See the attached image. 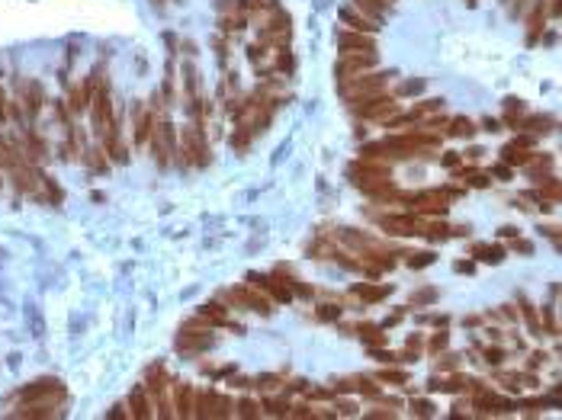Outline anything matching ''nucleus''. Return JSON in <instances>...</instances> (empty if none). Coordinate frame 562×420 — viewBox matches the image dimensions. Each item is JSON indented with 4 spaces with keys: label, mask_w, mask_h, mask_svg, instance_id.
<instances>
[{
    "label": "nucleus",
    "mask_w": 562,
    "mask_h": 420,
    "mask_svg": "<svg viewBox=\"0 0 562 420\" xmlns=\"http://www.w3.org/2000/svg\"><path fill=\"white\" fill-rule=\"evenodd\" d=\"M389 78L392 74H382V71H373V74H354V78H344L341 80V93L350 100V106L360 103V100H369V97H379L386 90Z\"/></svg>",
    "instance_id": "f257e3e1"
},
{
    "label": "nucleus",
    "mask_w": 562,
    "mask_h": 420,
    "mask_svg": "<svg viewBox=\"0 0 562 420\" xmlns=\"http://www.w3.org/2000/svg\"><path fill=\"white\" fill-rule=\"evenodd\" d=\"M151 154L161 167H170V164H180V148H177V129L170 122H158L151 129Z\"/></svg>",
    "instance_id": "f03ea898"
},
{
    "label": "nucleus",
    "mask_w": 562,
    "mask_h": 420,
    "mask_svg": "<svg viewBox=\"0 0 562 420\" xmlns=\"http://www.w3.org/2000/svg\"><path fill=\"white\" fill-rule=\"evenodd\" d=\"M91 122H93V135L106 138L119 129L116 119H113V100H110V90L106 87H97L91 97Z\"/></svg>",
    "instance_id": "7ed1b4c3"
},
{
    "label": "nucleus",
    "mask_w": 562,
    "mask_h": 420,
    "mask_svg": "<svg viewBox=\"0 0 562 420\" xmlns=\"http://www.w3.org/2000/svg\"><path fill=\"white\" fill-rule=\"evenodd\" d=\"M180 161L193 164V167H206L209 164V142L200 125L180 129Z\"/></svg>",
    "instance_id": "20e7f679"
},
{
    "label": "nucleus",
    "mask_w": 562,
    "mask_h": 420,
    "mask_svg": "<svg viewBox=\"0 0 562 420\" xmlns=\"http://www.w3.org/2000/svg\"><path fill=\"white\" fill-rule=\"evenodd\" d=\"M350 180H354V187H360L363 193H373L379 183L389 180V164H379V161H360L350 167Z\"/></svg>",
    "instance_id": "39448f33"
},
{
    "label": "nucleus",
    "mask_w": 562,
    "mask_h": 420,
    "mask_svg": "<svg viewBox=\"0 0 562 420\" xmlns=\"http://www.w3.org/2000/svg\"><path fill=\"white\" fill-rule=\"evenodd\" d=\"M222 298L232 305H238V308H247V311H257V315H270V298L260 295L257 289H251V285H238V289H225L222 292Z\"/></svg>",
    "instance_id": "423d86ee"
},
{
    "label": "nucleus",
    "mask_w": 562,
    "mask_h": 420,
    "mask_svg": "<svg viewBox=\"0 0 562 420\" xmlns=\"http://www.w3.org/2000/svg\"><path fill=\"white\" fill-rule=\"evenodd\" d=\"M354 112H360L363 119H376V122H389L392 116H399V103L392 97H369V100H360L354 103Z\"/></svg>",
    "instance_id": "0eeeda50"
},
{
    "label": "nucleus",
    "mask_w": 562,
    "mask_h": 420,
    "mask_svg": "<svg viewBox=\"0 0 562 420\" xmlns=\"http://www.w3.org/2000/svg\"><path fill=\"white\" fill-rule=\"evenodd\" d=\"M20 401H58L65 398V385H61L58 379H36L29 382L26 388H20V394H16Z\"/></svg>",
    "instance_id": "6e6552de"
},
{
    "label": "nucleus",
    "mask_w": 562,
    "mask_h": 420,
    "mask_svg": "<svg viewBox=\"0 0 562 420\" xmlns=\"http://www.w3.org/2000/svg\"><path fill=\"white\" fill-rule=\"evenodd\" d=\"M196 417H209V420H215V417H232V401L225 398V394H219V392H196Z\"/></svg>",
    "instance_id": "1a4fd4ad"
},
{
    "label": "nucleus",
    "mask_w": 562,
    "mask_h": 420,
    "mask_svg": "<svg viewBox=\"0 0 562 420\" xmlns=\"http://www.w3.org/2000/svg\"><path fill=\"white\" fill-rule=\"evenodd\" d=\"M450 199H453L450 189H424V193L408 196V202L424 215H444L450 209Z\"/></svg>",
    "instance_id": "9d476101"
},
{
    "label": "nucleus",
    "mask_w": 562,
    "mask_h": 420,
    "mask_svg": "<svg viewBox=\"0 0 562 420\" xmlns=\"http://www.w3.org/2000/svg\"><path fill=\"white\" fill-rule=\"evenodd\" d=\"M177 350L180 353H200V350H209L215 343V337H213V330H196V327H187V330H180L177 334Z\"/></svg>",
    "instance_id": "9b49d317"
},
{
    "label": "nucleus",
    "mask_w": 562,
    "mask_h": 420,
    "mask_svg": "<svg viewBox=\"0 0 562 420\" xmlns=\"http://www.w3.org/2000/svg\"><path fill=\"white\" fill-rule=\"evenodd\" d=\"M373 65H376V52H344L337 74H341V80H344V78H354V74L369 71Z\"/></svg>",
    "instance_id": "f8f14e48"
},
{
    "label": "nucleus",
    "mask_w": 562,
    "mask_h": 420,
    "mask_svg": "<svg viewBox=\"0 0 562 420\" xmlns=\"http://www.w3.org/2000/svg\"><path fill=\"white\" fill-rule=\"evenodd\" d=\"M174 414L177 417H196V388L190 382H174Z\"/></svg>",
    "instance_id": "ddd939ff"
},
{
    "label": "nucleus",
    "mask_w": 562,
    "mask_h": 420,
    "mask_svg": "<svg viewBox=\"0 0 562 420\" xmlns=\"http://www.w3.org/2000/svg\"><path fill=\"white\" fill-rule=\"evenodd\" d=\"M379 228L386 234H395V238H412V234H418V225H414L412 215H379Z\"/></svg>",
    "instance_id": "4468645a"
},
{
    "label": "nucleus",
    "mask_w": 562,
    "mask_h": 420,
    "mask_svg": "<svg viewBox=\"0 0 562 420\" xmlns=\"http://www.w3.org/2000/svg\"><path fill=\"white\" fill-rule=\"evenodd\" d=\"M93 90H97V74H93V78H87L84 84L71 87V93H68V110H71V112H84L87 106H91Z\"/></svg>",
    "instance_id": "2eb2a0df"
},
{
    "label": "nucleus",
    "mask_w": 562,
    "mask_h": 420,
    "mask_svg": "<svg viewBox=\"0 0 562 420\" xmlns=\"http://www.w3.org/2000/svg\"><path fill=\"white\" fill-rule=\"evenodd\" d=\"M247 283L260 285V289H264L270 298H277V302H290V298H292L286 279H280V276H247Z\"/></svg>",
    "instance_id": "dca6fc26"
},
{
    "label": "nucleus",
    "mask_w": 562,
    "mask_h": 420,
    "mask_svg": "<svg viewBox=\"0 0 562 420\" xmlns=\"http://www.w3.org/2000/svg\"><path fill=\"white\" fill-rule=\"evenodd\" d=\"M16 417H29V420H46V417H58V401H23Z\"/></svg>",
    "instance_id": "f3484780"
},
{
    "label": "nucleus",
    "mask_w": 562,
    "mask_h": 420,
    "mask_svg": "<svg viewBox=\"0 0 562 420\" xmlns=\"http://www.w3.org/2000/svg\"><path fill=\"white\" fill-rule=\"evenodd\" d=\"M337 46H341V52H376V39L369 33H341V39H337Z\"/></svg>",
    "instance_id": "a211bd4d"
},
{
    "label": "nucleus",
    "mask_w": 562,
    "mask_h": 420,
    "mask_svg": "<svg viewBox=\"0 0 562 420\" xmlns=\"http://www.w3.org/2000/svg\"><path fill=\"white\" fill-rule=\"evenodd\" d=\"M129 414L136 420H148L151 414H155V407H151V401H148V388H145V385L132 388V394H129Z\"/></svg>",
    "instance_id": "6ab92c4d"
},
{
    "label": "nucleus",
    "mask_w": 562,
    "mask_h": 420,
    "mask_svg": "<svg viewBox=\"0 0 562 420\" xmlns=\"http://www.w3.org/2000/svg\"><path fill=\"white\" fill-rule=\"evenodd\" d=\"M530 148H523V145H504L501 148V164H508V167H527V161H530Z\"/></svg>",
    "instance_id": "aec40b11"
},
{
    "label": "nucleus",
    "mask_w": 562,
    "mask_h": 420,
    "mask_svg": "<svg viewBox=\"0 0 562 420\" xmlns=\"http://www.w3.org/2000/svg\"><path fill=\"white\" fill-rule=\"evenodd\" d=\"M334 392H360V394H369V398H376V394H379V388H376L369 379H363V375H354V379L337 382Z\"/></svg>",
    "instance_id": "412c9836"
},
{
    "label": "nucleus",
    "mask_w": 562,
    "mask_h": 420,
    "mask_svg": "<svg viewBox=\"0 0 562 420\" xmlns=\"http://www.w3.org/2000/svg\"><path fill=\"white\" fill-rule=\"evenodd\" d=\"M341 20H344V26H350L354 33H369V36L376 33V20H369V16H363V14H354V10H341Z\"/></svg>",
    "instance_id": "4be33fe9"
},
{
    "label": "nucleus",
    "mask_w": 562,
    "mask_h": 420,
    "mask_svg": "<svg viewBox=\"0 0 562 420\" xmlns=\"http://www.w3.org/2000/svg\"><path fill=\"white\" fill-rule=\"evenodd\" d=\"M151 129H155L151 110H148V106H138V112H136V142H138V145L148 142V138H151Z\"/></svg>",
    "instance_id": "5701e85b"
},
{
    "label": "nucleus",
    "mask_w": 562,
    "mask_h": 420,
    "mask_svg": "<svg viewBox=\"0 0 562 420\" xmlns=\"http://www.w3.org/2000/svg\"><path fill=\"white\" fill-rule=\"evenodd\" d=\"M350 292H354L357 298H363V302H382V298H386L392 289H389V285H369V283H357Z\"/></svg>",
    "instance_id": "b1692460"
},
{
    "label": "nucleus",
    "mask_w": 562,
    "mask_h": 420,
    "mask_svg": "<svg viewBox=\"0 0 562 420\" xmlns=\"http://www.w3.org/2000/svg\"><path fill=\"white\" fill-rule=\"evenodd\" d=\"M357 337H360L367 347H382V343L389 340V337L382 334L379 324H357Z\"/></svg>",
    "instance_id": "393cba45"
},
{
    "label": "nucleus",
    "mask_w": 562,
    "mask_h": 420,
    "mask_svg": "<svg viewBox=\"0 0 562 420\" xmlns=\"http://www.w3.org/2000/svg\"><path fill=\"white\" fill-rule=\"evenodd\" d=\"M357 7L363 10V16H369V20H379L386 10L395 7V0H357Z\"/></svg>",
    "instance_id": "a878e982"
},
{
    "label": "nucleus",
    "mask_w": 562,
    "mask_h": 420,
    "mask_svg": "<svg viewBox=\"0 0 562 420\" xmlns=\"http://www.w3.org/2000/svg\"><path fill=\"white\" fill-rule=\"evenodd\" d=\"M200 315L206 317V321L213 324V327H215V324H219V327H222V324H232V317H228V311L222 308L219 302H209V305H203V308H200Z\"/></svg>",
    "instance_id": "bb28decb"
},
{
    "label": "nucleus",
    "mask_w": 562,
    "mask_h": 420,
    "mask_svg": "<svg viewBox=\"0 0 562 420\" xmlns=\"http://www.w3.org/2000/svg\"><path fill=\"white\" fill-rule=\"evenodd\" d=\"M472 257H476V260H482V263H501V260H504V247L476 244V247H472Z\"/></svg>",
    "instance_id": "cd10ccee"
},
{
    "label": "nucleus",
    "mask_w": 562,
    "mask_h": 420,
    "mask_svg": "<svg viewBox=\"0 0 562 420\" xmlns=\"http://www.w3.org/2000/svg\"><path fill=\"white\" fill-rule=\"evenodd\" d=\"M26 90H29V97H26V103H23V106H26V116L36 119V116H39V110H42V87L36 84V80H29Z\"/></svg>",
    "instance_id": "c85d7f7f"
},
{
    "label": "nucleus",
    "mask_w": 562,
    "mask_h": 420,
    "mask_svg": "<svg viewBox=\"0 0 562 420\" xmlns=\"http://www.w3.org/2000/svg\"><path fill=\"white\" fill-rule=\"evenodd\" d=\"M103 142H106V151H110V157H113V161H116V164H126V161H129V151H126V145L119 142V132H113V135H106Z\"/></svg>",
    "instance_id": "c756f323"
},
{
    "label": "nucleus",
    "mask_w": 562,
    "mask_h": 420,
    "mask_svg": "<svg viewBox=\"0 0 562 420\" xmlns=\"http://www.w3.org/2000/svg\"><path fill=\"white\" fill-rule=\"evenodd\" d=\"M523 132H530V135H543V132H549V125H553V119L549 116H530L523 119V122H517Z\"/></svg>",
    "instance_id": "7c9ffc66"
},
{
    "label": "nucleus",
    "mask_w": 562,
    "mask_h": 420,
    "mask_svg": "<svg viewBox=\"0 0 562 420\" xmlns=\"http://www.w3.org/2000/svg\"><path fill=\"white\" fill-rule=\"evenodd\" d=\"M260 411H267L270 417H286V414H290V404H286V398H267L264 404H260Z\"/></svg>",
    "instance_id": "2f4dec72"
},
{
    "label": "nucleus",
    "mask_w": 562,
    "mask_h": 420,
    "mask_svg": "<svg viewBox=\"0 0 562 420\" xmlns=\"http://www.w3.org/2000/svg\"><path fill=\"white\" fill-rule=\"evenodd\" d=\"M440 106H444V100H424V103H418L412 112H408V119L414 122V119H421V116H431V112H437Z\"/></svg>",
    "instance_id": "473e14b6"
},
{
    "label": "nucleus",
    "mask_w": 562,
    "mask_h": 420,
    "mask_svg": "<svg viewBox=\"0 0 562 420\" xmlns=\"http://www.w3.org/2000/svg\"><path fill=\"white\" fill-rule=\"evenodd\" d=\"M450 135L453 138H469V135H476V125H472L469 119L459 116V119H453V122H450Z\"/></svg>",
    "instance_id": "72a5a7b5"
},
{
    "label": "nucleus",
    "mask_w": 562,
    "mask_h": 420,
    "mask_svg": "<svg viewBox=\"0 0 562 420\" xmlns=\"http://www.w3.org/2000/svg\"><path fill=\"white\" fill-rule=\"evenodd\" d=\"M238 417L257 420V417H260V404H257L254 398H241V401H238Z\"/></svg>",
    "instance_id": "f704fd0d"
},
{
    "label": "nucleus",
    "mask_w": 562,
    "mask_h": 420,
    "mask_svg": "<svg viewBox=\"0 0 562 420\" xmlns=\"http://www.w3.org/2000/svg\"><path fill=\"white\" fill-rule=\"evenodd\" d=\"M521 308H523V317H527V324H530V334H540V315H536V308L527 302V298H521Z\"/></svg>",
    "instance_id": "c9c22d12"
},
{
    "label": "nucleus",
    "mask_w": 562,
    "mask_h": 420,
    "mask_svg": "<svg viewBox=\"0 0 562 420\" xmlns=\"http://www.w3.org/2000/svg\"><path fill=\"white\" fill-rule=\"evenodd\" d=\"M536 29H543V4L533 10V16H530V33H527V42H530V46L536 42Z\"/></svg>",
    "instance_id": "e433bc0d"
},
{
    "label": "nucleus",
    "mask_w": 562,
    "mask_h": 420,
    "mask_svg": "<svg viewBox=\"0 0 562 420\" xmlns=\"http://www.w3.org/2000/svg\"><path fill=\"white\" fill-rule=\"evenodd\" d=\"M431 263H434V253H427V251L408 257V266H412V270H424V266H431Z\"/></svg>",
    "instance_id": "4c0bfd02"
},
{
    "label": "nucleus",
    "mask_w": 562,
    "mask_h": 420,
    "mask_svg": "<svg viewBox=\"0 0 562 420\" xmlns=\"http://www.w3.org/2000/svg\"><path fill=\"white\" fill-rule=\"evenodd\" d=\"M379 379H382V382H392V385H405L408 375H405V372H399V369H382Z\"/></svg>",
    "instance_id": "58836bf2"
},
{
    "label": "nucleus",
    "mask_w": 562,
    "mask_h": 420,
    "mask_svg": "<svg viewBox=\"0 0 562 420\" xmlns=\"http://www.w3.org/2000/svg\"><path fill=\"white\" fill-rule=\"evenodd\" d=\"M277 385H280L277 375H260V379H254V382H251V388H260V392H273Z\"/></svg>",
    "instance_id": "ea45409f"
},
{
    "label": "nucleus",
    "mask_w": 562,
    "mask_h": 420,
    "mask_svg": "<svg viewBox=\"0 0 562 420\" xmlns=\"http://www.w3.org/2000/svg\"><path fill=\"white\" fill-rule=\"evenodd\" d=\"M337 317H341L337 305H318V321H337Z\"/></svg>",
    "instance_id": "a19ab883"
},
{
    "label": "nucleus",
    "mask_w": 562,
    "mask_h": 420,
    "mask_svg": "<svg viewBox=\"0 0 562 420\" xmlns=\"http://www.w3.org/2000/svg\"><path fill=\"white\" fill-rule=\"evenodd\" d=\"M446 343H450V334H446V330H440V334L431 337V343H427V347H431V353H437V350H446Z\"/></svg>",
    "instance_id": "79ce46f5"
},
{
    "label": "nucleus",
    "mask_w": 562,
    "mask_h": 420,
    "mask_svg": "<svg viewBox=\"0 0 562 420\" xmlns=\"http://www.w3.org/2000/svg\"><path fill=\"white\" fill-rule=\"evenodd\" d=\"M424 90V80H405V84H402V97H414V93H421Z\"/></svg>",
    "instance_id": "37998d69"
},
{
    "label": "nucleus",
    "mask_w": 562,
    "mask_h": 420,
    "mask_svg": "<svg viewBox=\"0 0 562 420\" xmlns=\"http://www.w3.org/2000/svg\"><path fill=\"white\" fill-rule=\"evenodd\" d=\"M444 372H456L459 369V356H453V353H446V356H440V362H437Z\"/></svg>",
    "instance_id": "c03bdc74"
},
{
    "label": "nucleus",
    "mask_w": 562,
    "mask_h": 420,
    "mask_svg": "<svg viewBox=\"0 0 562 420\" xmlns=\"http://www.w3.org/2000/svg\"><path fill=\"white\" fill-rule=\"evenodd\" d=\"M434 298H437V289H421L418 295H412V305H427Z\"/></svg>",
    "instance_id": "a18cd8bd"
},
{
    "label": "nucleus",
    "mask_w": 562,
    "mask_h": 420,
    "mask_svg": "<svg viewBox=\"0 0 562 420\" xmlns=\"http://www.w3.org/2000/svg\"><path fill=\"white\" fill-rule=\"evenodd\" d=\"M412 411L418 414V417H431V414H434V407L427 404V401H412Z\"/></svg>",
    "instance_id": "49530a36"
},
{
    "label": "nucleus",
    "mask_w": 562,
    "mask_h": 420,
    "mask_svg": "<svg viewBox=\"0 0 562 420\" xmlns=\"http://www.w3.org/2000/svg\"><path fill=\"white\" fill-rule=\"evenodd\" d=\"M485 359H489L491 366H498V362H504V350H498V347L485 350Z\"/></svg>",
    "instance_id": "de8ad7c7"
},
{
    "label": "nucleus",
    "mask_w": 562,
    "mask_h": 420,
    "mask_svg": "<svg viewBox=\"0 0 562 420\" xmlns=\"http://www.w3.org/2000/svg\"><path fill=\"white\" fill-rule=\"evenodd\" d=\"M459 161H463V157H459L456 151H446V154L440 157V164H444V167H459Z\"/></svg>",
    "instance_id": "09e8293b"
},
{
    "label": "nucleus",
    "mask_w": 562,
    "mask_h": 420,
    "mask_svg": "<svg viewBox=\"0 0 562 420\" xmlns=\"http://www.w3.org/2000/svg\"><path fill=\"white\" fill-rule=\"evenodd\" d=\"M446 234H450V228H444V225H431V228H427V238H431V241L446 238Z\"/></svg>",
    "instance_id": "8fccbe9b"
},
{
    "label": "nucleus",
    "mask_w": 562,
    "mask_h": 420,
    "mask_svg": "<svg viewBox=\"0 0 562 420\" xmlns=\"http://www.w3.org/2000/svg\"><path fill=\"white\" fill-rule=\"evenodd\" d=\"M290 417L305 420V417H315V414H312V407H309V404H299V407H292V411H290Z\"/></svg>",
    "instance_id": "3c124183"
},
{
    "label": "nucleus",
    "mask_w": 562,
    "mask_h": 420,
    "mask_svg": "<svg viewBox=\"0 0 562 420\" xmlns=\"http://www.w3.org/2000/svg\"><path fill=\"white\" fill-rule=\"evenodd\" d=\"M369 350H373V359L376 362H399V356H395V353H379L376 347H369Z\"/></svg>",
    "instance_id": "603ef678"
},
{
    "label": "nucleus",
    "mask_w": 562,
    "mask_h": 420,
    "mask_svg": "<svg viewBox=\"0 0 562 420\" xmlns=\"http://www.w3.org/2000/svg\"><path fill=\"white\" fill-rule=\"evenodd\" d=\"M530 369H540V366H546V353H533L530 356V362H527Z\"/></svg>",
    "instance_id": "864d4df0"
},
{
    "label": "nucleus",
    "mask_w": 562,
    "mask_h": 420,
    "mask_svg": "<svg viewBox=\"0 0 562 420\" xmlns=\"http://www.w3.org/2000/svg\"><path fill=\"white\" fill-rule=\"evenodd\" d=\"M0 122H7V97L0 90Z\"/></svg>",
    "instance_id": "5fc2aeb1"
},
{
    "label": "nucleus",
    "mask_w": 562,
    "mask_h": 420,
    "mask_svg": "<svg viewBox=\"0 0 562 420\" xmlns=\"http://www.w3.org/2000/svg\"><path fill=\"white\" fill-rule=\"evenodd\" d=\"M543 315H546V327H549V334H556V317H553V311H543Z\"/></svg>",
    "instance_id": "6e6d98bb"
},
{
    "label": "nucleus",
    "mask_w": 562,
    "mask_h": 420,
    "mask_svg": "<svg viewBox=\"0 0 562 420\" xmlns=\"http://www.w3.org/2000/svg\"><path fill=\"white\" fill-rule=\"evenodd\" d=\"M408 350H412V353H418V350H421V337H408Z\"/></svg>",
    "instance_id": "4d7b16f0"
},
{
    "label": "nucleus",
    "mask_w": 562,
    "mask_h": 420,
    "mask_svg": "<svg viewBox=\"0 0 562 420\" xmlns=\"http://www.w3.org/2000/svg\"><path fill=\"white\" fill-rule=\"evenodd\" d=\"M456 273H472V263H469V260H466V263L459 260V263H456Z\"/></svg>",
    "instance_id": "13d9d810"
},
{
    "label": "nucleus",
    "mask_w": 562,
    "mask_h": 420,
    "mask_svg": "<svg viewBox=\"0 0 562 420\" xmlns=\"http://www.w3.org/2000/svg\"><path fill=\"white\" fill-rule=\"evenodd\" d=\"M485 132H498V119H485Z\"/></svg>",
    "instance_id": "bf43d9fd"
},
{
    "label": "nucleus",
    "mask_w": 562,
    "mask_h": 420,
    "mask_svg": "<svg viewBox=\"0 0 562 420\" xmlns=\"http://www.w3.org/2000/svg\"><path fill=\"white\" fill-rule=\"evenodd\" d=\"M466 154H469V157H472V161H479V157H482V154H485V151H482V148H469V151H466Z\"/></svg>",
    "instance_id": "052dcab7"
},
{
    "label": "nucleus",
    "mask_w": 562,
    "mask_h": 420,
    "mask_svg": "<svg viewBox=\"0 0 562 420\" xmlns=\"http://www.w3.org/2000/svg\"><path fill=\"white\" fill-rule=\"evenodd\" d=\"M514 247H517L521 253H530V244H527V241H514Z\"/></svg>",
    "instance_id": "680f3d73"
},
{
    "label": "nucleus",
    "mask_w": 562,
    "mask_h": 420,
    "mask_svg": "<svg viewBox=\"0 0 562 420\" xmlns=\"http://www.w3.org/2000/svg\"><path fill=\"white\" fill-rule=\"evenodd\" d=\"M495 174H498V177H508V174H511V170H508V164H498V167H495Z\"/></svg>",
    "instance_id": "e2e57ef3"
},
{
    "label": "nucleus",
    "mask_w": 562,
    "mask_h": 420,
    "mask_svg": "<svg viewBox=\"0 0 562 420\" xmlns=\"http://www.w3.org/2000/svg\"><path fill=\"white\" fill-rule=\"evenodd\" d=\"M501 238H517V228H501Z\"/></svg>",
    "instance_id": "0e129e2a"
}]
</instances>
